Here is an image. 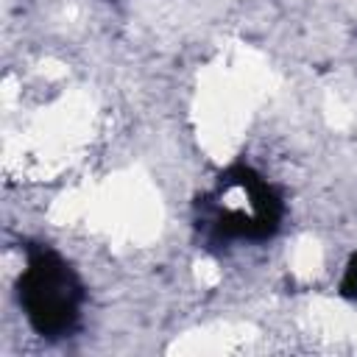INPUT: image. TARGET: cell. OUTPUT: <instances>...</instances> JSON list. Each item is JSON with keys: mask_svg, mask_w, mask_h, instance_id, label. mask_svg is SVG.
<instances>
[{"mask_svg": "<svg viewBox=\"0 0 357 357\" xmlns=\"http://www.w3.org/2000/svg\"><path fill=\"white\" fill-rule=\"evenodd\" d=\"M284 218V198L265 173L251 165L234 162L226 167L215 187L198 201L195 226L206 243H262L271 240Z\"/></svg>", "mask_w": 357, "mask_h": 357, "instance_id": "obj_1", "label": "cell"}, {"mask_svg": "<svg viewBox=\"0 0 357 357\" xmlns=\"http://www.w3.org/2000/svg\"><path fill=\"white\" fill-rule=\"evenodd\" d=\"M17 304L39 337L64 340L81 324L86 287L61 251L33 243L25 248V262L17 276Z\"/></svg>", "mask_w": 357, "mask_h": 357, "instance_id": "obj_2", "label": "cell"}]
</instances>
